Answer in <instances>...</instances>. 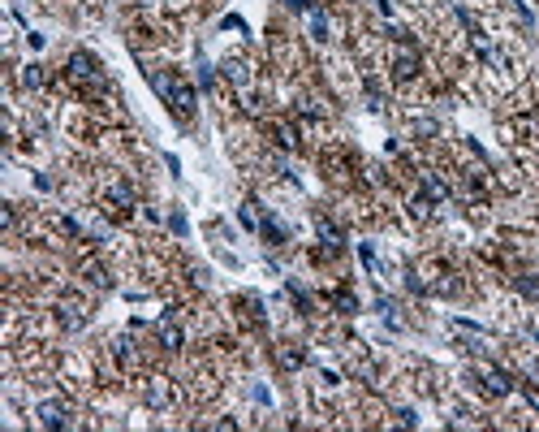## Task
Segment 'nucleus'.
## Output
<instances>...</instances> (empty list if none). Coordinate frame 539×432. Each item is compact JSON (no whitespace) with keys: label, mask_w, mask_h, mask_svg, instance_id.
I'll use <instances>...</instances> for the list:
<instances>
[{"label":"nucleus","mask_w":539,"mask_h":432,"mask_svg":"<svg viewBox=\"0 0 539 432\" xmlns=\"http://www.w3.org/2000/svg\"><path fill=\"white\" fill-rule=\"evenodd\" d=\"M289 5H293V9H311V0H289Z\"/></svg>","instance_id":"obj_21"},{"label":"nucleus","mask_w":539,"mask_h":432,"mask_svg":"<svg viewBox=\"0 0 539 432\" xmlns=\"http://www.w3.org/2000/svg\"><path fill=\"white\" fill-rule=\"evenodd\" d=\"M35 420H39L43 428H65V424H70V415H65L61 402H39V407H35Z\"/></svg>","instance_id":"obj_3"},{"label":"nucleus","mask_w":539,"mask_h":432,"mask_svg":"<svg viewBox=\"0 0 539 432\" xmlns=\"http://www.w3.org/2000/svg\"><path fill=\"white\" fill-rule=\"evenodd\" d=\"M216 83V74H211V65H199V87H211Z\"/></svg>","instance_id":"obj_20"},{"label":"nucleus","mask_w":539,"mask_h":432,"mask_svg":"<svg viewBox=\"0 0 539 432\" xmlns=\"http://www.w3.org/2000/svg\"><path fill=\"white\" fill-rule=\"evenodd\" d=\"M177 113H194V87H186V83H177L173 87V100H169Z\"/></svg>","instance_id":"obj_9"},{"label":"nucleus","mask_w":539,"mask_h":432,"mask_svg":"<svg viewBox=\"0 0 539 432\" xmlns=\"http://www.w3.org/2000/svg\"><path fill=\"white\" fill-rule=\"evenodd\" d=\"M182 342H186V333L173 325V320H165V325H160V346L165 350H182Z\"/></svg>","instance_id":"obj_8"},{"label":"nucleus","mask_w":539,"mask_h":432,"mask_svg":"<svg viewBox=\"0 0 539 432\" xmlns=\"http://www.w3.org/2000/svg\"><path fill=\"white\" fill-rule=\"evenodd\" d=\"M83 320H87L83 307H74V302H70V307H61V325L65 329H83Z\"/></svg>","instance_id":"obj_12"},{"label":"nucleus","mask_w":539,"mask_h":432,"mask_svg":"<svg viewBox=\"0 0 539 432\" xmlns=\"http://www.w3.org/2000/svg\"><path fill=\"white\" fill-rule=\"evenodd\" d=\"M224 78H233L237 87H246L251 83V65L246 61H224Z\"/></svg>","instance_id":"obj_11"},{"label":"nucleus","mask_w":539,"mask_h":432,"mask_svg":"<svg viewBox=\"0 0 539 432\" xmlns=\"http://www.w3.org/2000/svg\"><path fill=\"white\" fill-rule=\"evenodd\" d=\"M518 290L531 294V298H539V281H535V277H518Z\"/></svg>","instance_id":"obj_19"},{"label":"nucleus","mask_w":539,"mask_h":432,"mask_svg":"<svg viewBox=\"0 0 539 432\" xmlns=\"http://www.w3.org/2000/svg\"><path fill=\"white\" fill-rule=\"evenodd\" d=\"M108 199L117 203V207H134V203H138V199H134V190H129L125 182H112V186H108Z\"/></svg>","instance_id":"obj_10"},{"label":"nucleus","mask_w":539,"mask_h":432,"mask_svg":"<svg viewBox=\"0 0 539 432\" xmlns=\"http://www.w3.org/2000/svg\"><path fill=\"white\" fill-rule=\"evenodd\" d=\"M332 302H337V311H346V316H354V311H358V298H354L350 290H337V294H332Z\"/></svg>","instance_id":"obj_13"},{"label":"nucleus","mask_w":539,"mask_h":432,"mask_svg":"<svg viewBox=\"0 0 539 432\" xmlns=\"http://www.w3.org/2000/svg\"><path fill=\"white\" fill-rule=\"evenodd\" d=\"M311 35L315 39H328V18H324L319 9H311Z\"/></svg>","instance_id":"obj_15"},{"label":"nucleus","mask_w":539,"mask_h":432,"mask_svg":"<svg viewBox=\"0 0 539 432\" xmlns=\"http://www.w3.org/2000/svg\"><path fill=\"white\" fill-rule=\"evenodd\" d=\"M65 70H70L74 78H83V83H100V65H95L91 52H74L70 61H65Z\"/></svg>","instance_id":"obj_1"},{"label":"nucleus","mask_w":539,"mask_h":432,"mask_svg":"<svg viewBox=\"0 0 539 432\" xmlns=\"http://www.w3.org/2000/svg\"><path fill=\"white\" fill-rule=\"evenodd\" d=\"M251 207H255V203H246V207H242V212H237V220H242L246 229H259V216L251 212Z\"/></svg>","instance_id":"obj_17"},{"label":"nucleus","mask_w":539,"mask_h":432,"mask_svg":"<svg viewBox=\"0 0 539 432\" xmlns=\"http://www.w3.org/2000/svg\"><path fill=\"white\" fill-rule=\"evenodd\" d=\"M22 83H26L30 91H39V87H43V70H39V65H26V74H22Z\"/></svg>","instance_id":"obj_16"},{"label":"nucleus","mask_w":539,"mask_h":432,"mask_svg":"<svg viewBox=\"0 0 539 432\" xmlns=\"http://www.w3.org/2000/svg\"><path fill=\"white\" fill-rule=\"evenodd\" d=\"M264 234L272 238V243H285V229H281V225H276V220H272V216L264 220Z\"/></svg>","instance_id":"obj_18"},{"label":"nucleus","mask_w":539,"mask_h":432,"mask_svg":"<svg viewBox=\"0 0 539 432\" xmlns=\"http://www.w3.org/2000/svg\"><path fill=\"white\" fill-rule=\"evenodd\" d=\"M142 398H147V407H151V411H165L173 402V389H169L165 376H151V380H147V389H142Z\"/></svg>","instance_id":"obj_2"},{"label":"nucleus","mask_w":539,"mask_h":432,"mask_svg":"<svg viewBox=\"0 0 539 432\" xmlns=\"http://www.w3.org/2000/svg\"><path fill=\"white\" fill-rule=\"evenodd\" d=\"M483 389L492 393V398H509V393H514V380L505 376L500 367H487V372H483Z\"/></svg>","instance_id":"obj_4"},{"label":"nucleus","mask_w":539,"mask_h":432,"mask_svg":"<svg viewBox=\"0 0 539 432\" xmlns=\"http://www.w3.org/2000/svg\"><path fill=\"white\" fill-rule=\"evenodd\" d=\"M276 143H281L285 152H293V147H298V134H293V125H276Z\"/></svg>","instance_id":"obj_14"},{"label":"nucleus","mask_w":539,"mask_h":432,"mask_svg":"<svg viewBox=\"0 0 539 432\" xmlns=\"http://www.w3.org/2000/svg\"><path fill=\"white\" fill-rule=\"evenodd\" d=\"M414 74H419V56L410 52V48H401V52L393 56V78H397V83H410Z\"/></svg>","instance_id":"obj_5"},{"label":"nucleus","mask_w":539,"mask_h":432,"mask_svg":"<svg viewBox=\"0 0 539 432\" xmlns=\"http://www.w3.org/2000/svg\"><path fill=\"white\" fill-rule=\"evenodd\" d=\"M419 190H423V199H427V203H445V199H449V186L440 182L436 173H423V178H419Z\"/></svg>","instance_id":"obj_6"},{"label":"nucleus","mask_w":539,"mask_h":432,"mask_svg":"<svg viewBox=\"0 0 539 432\" xmlns=\"http://www.w3.org/2000/svg\"><path fill=\"white\" fill-rule=\"evenodd\" d=\"M302 363H306V355H302L298 346H281V350H276V367H281V372H298Z\"/></svg>","instance_id":"obj_7"}]
</instances>
